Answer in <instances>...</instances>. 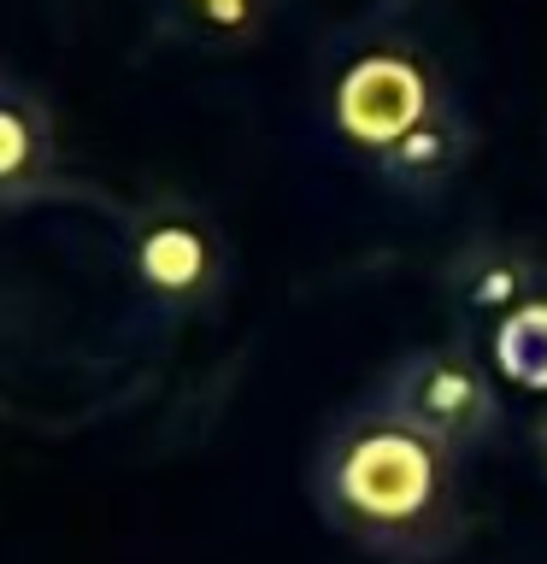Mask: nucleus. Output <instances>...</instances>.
I'll return each mask as SVG.
<instances>
[{
	"mask_svg": "<svg viewBox=\"0 0 547 564\" xmlns=\"http://www.w3.org/2000/svg\"><path fill=\"white\" fill-rule=\"evenodd\" d=\"M307 494L335 535L377 564H441L465 541V458L371 394L324 423Z\"/></svg>",
	"mask_w": 547,
	"mask_h": 564,
	"instance_id": "f257e3e1",
	"label": "nucleus"
},
{
	"mask_svg": "<svg viewBox=\"0 0 547 564\" xmlns=\"http://www.w3.org/2000/svg\"><path fill=\"white\" fill-rule=\"evenodd\" d=\"M53 159H60V135L47 100L0 70V200L35 194L53 176Z\"/></svg>",
	"mask_w": 547,
	"mask_h": 564,
	"instance_id": "0eeeda50",
	"label": "nucleus"
},
{
	"mask_svg": "<svg viewBox=\"0 0 547 564\" xmlns=\"http://www.w3.org/2000/svg\"><path fill=\"white\" fill-rule=\"evenodd\" d=\"M282 0H159V30L194 53H247L277 24Z\"/></svg>",
	"mask_w": 547,
	"mask_h": 564,
	"instance_id": "6e6552de",
	"label": "nucleus"
},
{
	"mask_svg": "<svg viewBox=\"0 0 547 564\" xmlns=\"http://www.w3.org/2000/svg\"><path fill=\"white\" fill-rule=\"evenodd\" d=\"M388 412H400L406 423H418L430 441H441L448 453L483 458L506 430V405L494 388V370L483 352H471V341H430V347H406L395 365L371 382Z\"/></svg>",
	"mask_w": 547,
	"mask_h": 564,
	"instance_id": "7ed1b4c3",
	"label": "nucleus"
},
{
	"mask_svg": "<svg viewBox=\"0 0 547 564\" xmlns=\"http://www.w3.org/2000/svg\"><path fill=\"white\" fill-rule=\"evenodd\" d=\"M529 453H536V465H541V476H547V412L536 417V430H529Z\"/></svg>",
	"mask_w": 547,
	"mask_h": 564,
	"instance_id": "9d476101",
	"label": "nucleus"
},
{
	"mask_svg": "<svg viewBox=\"0 0 547 564\" xmlns=\"http://www.w3.org/2000/svg\"><path fill=\"white\" fill-rule=\"evenodd\" d=\"M536 294H547V264L518 236H471L441 264V300L465 329L489 335Z\"/></svg>",
	"mask_w": 547,
	"mask_h": 564,
	"instance_id": "39448f33",
	"label": "nucleus"
},
{
	"mask_svg": "<svg viewBox=\"0 0 547 564\" xmlns=\"http://www.w3.org/2000/svg\"><path fill=\"white\" fill-rule=\"evenodd\" d=\"M229 236L189 194H153L124 229V276L153 317H194L229 289Z\"/></svg>",
	"mask_w": 547,
	"mask_h": 564,
	"instance_id": "f03ea898",
	"label": "nucleus"
},
{
	"mask_svg": "<svg viewBox=\"0 0 547 564\" xmlns=\"http://www.w3.org/2000/svg\"><path fill=\"white\" fill-rule=\"evenodd\" d=\"M489 370L512 388L547 394V294L524 300L518 312L489 329Z\"/></svg>",
	"mask_w": 547,
	"mask_h": 564,
	"instance_id": "1a4fd4ad",
	"label": "nucleus"
},
{
	"mask_svg": "<svg viewBox=\"0 0 547 564\" xmlns=\"http://www.w3.org/2000/svg\"><path fill=\"white\" fill-rule=\"evenodd\" d=\"M448 95L436 77V59L412 35H371V42L347 47V59L335 65L324 88L330 135L342 141L353 159H377Z\"/></svg>",
	"mask_w": 547,
	"mask_h": 564,
	"instance_id": "20e7f679",
	"label": "nucleus"
},
{
	"mask_svg": "<svg viewBox=\"0 0 547 564\" xmlns=\"http://www.w3.org/2000/svg\"><path fill=\"white\" fill-rule=\"evenodd\" d=\"M471 153H476V123L465 112V100L448 88V95H441L430 112L395 141V148L371 159V171H377V183L395 194V200L430 206L465 176Z\"/></svg>",
	"mask_w": 547,
	"mask_h": 564,
	"instance_id": "423d86ee",
	"label": "nucleus"
}]
</instances>
